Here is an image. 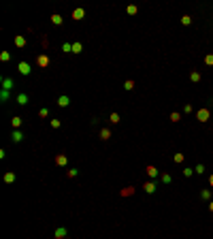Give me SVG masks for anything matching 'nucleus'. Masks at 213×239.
<instances>
[{
	"mask_svg": "<svg viewBox=\"0 0 213 239\" xmlns=\"http://www.w3.org/2000/svg\"><path fill=\"white\" fill-rule=\"evenodd\" d=\"M190 79H192L194 83H196V81H200V73H198V71H194V73L190 75Z\"/></svg>",
	"mask_w": 213,
	"mask_h": 239,
	"instance_id": "2f4dec72",
	"label": "nucleus"
},
{
	"mask_svg": "<svg viewBox=\"0 0 213 239\" xmlns=\"http://www.w3.org/2000/svg\"><path fill=\"white\" fill-rule=\"evenodd\" d=\"M0 60H2V62H9V60H11V53H9V51H2V53H0Z\"/></svg>",
	"mask_w": 213,
	"mask_h": 239,
	"instance_id": "7c9ffc66",
	"label": "nucleus"
},
{
	"mask_svg": "<svg viewBox=\"0 0 213 239\" xmlns=\"http://www.w3.org/2000/svg\"><path fill=\"white\" fill-rule=\"evenodd\" d=\"M109 139H111V130H109V128H102V130H100V141H109Z\"/></svg>",
	"mask_w": 213,
	"mask_h": 239,
	"instance_id": "dca6fc26",
	"label": "nucleus"
},
{
	"mask_svg": "<svg viewBox=\"0 0 213 239\" xmlns=\"http://www.w3.org/2000/svg\"><path fill=\"white\" fill-rule=\"evenodd\" d=\"M160 182H162V184H166V186H169V184H173V177H170L169 173H164V175H160Z\"/></svg>",
	"mask_w": 213,
	"mask_h": 239,
	"instance_id": "6ab92c4d",
	"label": "nucleus"
},
{
	"mask_svg": "<svg viewBox=\"0 0 213 239\" xmlns=\"http://www.w3.org/2000/svg\"><path fill=\"white\" fill-rule=\"evenodd\" d=\"M28 100H30V96L26 94V92H19V94L15 96V102H17L19 107H24V105H28Z\"/></svg>",
	"mask_w": 213,
	"mask_h": 239,
	"instance_id": "7ed1b4c3",
	"label": "nucleus"
},
{
	"mask_svg": "<svg viewBox=\"0 0 213 239\" xmlns=\"http://www.w3.org/2000/svg\"><path fill=\"white\" fill-rule=\"evenodd\" d=\"M209 211H213V201H209Z\"/></svg>",
	"mask_w": 213,
	"mask_h": 239,
	"instance_id": "4c0bfd02",
	"label": "nucleus"
},
{
	"mask_svg": "<svg viewBox=\"0 0 213 239\" xmlns=\"http://www.w3.org/2000/svg\"><path fill=\"white\" fill-rule=\"evenodd\" d=\"M28 45V41H26V37H21V34H17L15 37V47H19V49H24Z\"/></svg>",
	"mask_w": 213,
	"mask_h": 239,
	"instance_id": "9b49d317",
	"label": "nucleus"
},
{
	"mask_svg": "<svg viewBox=\"0 0 213 239\" xmlns=\"http://www.w3.org/2000/svg\"><path fill=\"white\" fill-rule=\"evenodd\" d=\"M66 235H68V231H66L64 226H58V229H55V233H53V237H55V239H66Z\"/></svg>",
	"mask_w": 213,
	"mask_h": 239,
	"instance_id": "1a4fd4ad",
	"label": "nucleus"
},
{
	"mask_svg": "<svg viewBox=\"0 0 213 239\" xmlns=\"http://www.w3.org/2000/svg\"><path fill=\"white\" fill-rule=\"evenodd\" d=\"M11 124H13V128H15V130H19V126H21V118H17V115H15V118L11 120Z\"/></svg>",
	"mask_w": 213,
	"mask_h": 239,
	"instance_id": "4be33fe9",
	"label": "nucleus"
},
{
	"mask_svg": "<svg viewBox=\"0 0 213 239\" xmlns=\"http://www.w3.org/2000/svg\"><path fill=\"white\" fill-rule=\"evenodd\" d=\"M181 24H183V26H190V24H192V17H190V15H183V17H181Z\"/></svg>",
	"mask_w": 213,
	"mask_h": 239,
	"instance_id": "c756f323",
	"label": "nucleus"
},
{
	"mask_svg": "<svg viewBox=\"0 0 213 239\" xmlns=\"http://www.w3.org/2000/svg\"><path fill=\"white\" fill-rule=\"evenodd\" d=\"M124 90H126V92H130V90H134V81H132V79H128L126 83H124Z\"/></svg>",
	"mask_w": 213,
	"mask_h": 239,
	"instance_id": "bb28decb",
	"label": "nucleus"
},
{
	"mask_svg": "<svg viewBox=\"0 0 213 239\" xmlns=\"http://www.w3.org/2000/svg\"><path fill=\"white\" fill-rule=\"evenodd\" d=\"M77 175H79V169H75V167L66 169V177H77Z\"/></svg>",
	"mask_w": 213,
	"mask_h": 239,
	"instance_id": "f3484780",
	"label": "nucleus"
},
{
	"mask_svg": "<svg viewBox=\"0 0 213 239\" xmlns=\"http://www.w3.org/2000/svg\"><path fill=\"white\" fill-rule=\"evenodd\" d=\"M55 164H58V167H66V164H68V156H66V154H58V156H55Z\"/></svg>",
	"mask_w": 213,
	"mask_h": 239,
	"instance_id": "6e6552de",
	"label": "nucleus"
},
{
	"mask_svg": "<svg viewBox=\"0 0 213 239\" xmlns=\"http://www.w3.org/2000/svg\"><path fill=\"white\" fill-rule=\"evenodd\" d=\"M39 118H43V120L49 118V109H47V107H41V109H39Z\"/></svg>",
	"mask_w": 213,
	"mask_h": 239,
	"instance_id": "b1692460",
	"label": "nucleus"
},
{
	"mask_svg": "<svg viewBox=\"0 0 213 239\" xmlns=\"http://www.w3.org/2000/svg\"><path fill=\"white\" fill-rule=\"evenodd\" d=\"M83 17H85V9H75V11H73V19H75V21H81Z\"/></svg>",
	"mask_w": 213,
	"mask_h": 239,
	"instance_id": "f8f14e48",
	"label": "nucleus"
},
{
	"mask_svg": "<svg viewBox=\"0 0 213 239\" xmlns=\"http://www.w3.org/2000/svg\"><path fill=\"white\" fill-rule=\"evenodd\" d=\"M173 160H175L177 164H181V162H183V154H175V158H173Z\"/></svg>",
	"mask_w": 213,
	"mask_h": 239,
	"instance_id": "f704fd0d",
	"label": "nucleus"
},
{
	"mask_svg": "<svg viewBox=\"0 0 213 239\" xmlns=\"http://www.w3.org/2000/svg\"><path fill=\"white\" fill-rule=\"evenodd\" d=\"M183 113H192V105H185V107H183Z\"/></svg>",
	"mask_w": 213,
	"mask_h": 239,
	"instance_id": "e433bc0d",
	"label": "nucleus"
},
{
	"mask_svg": "<svg viewBox=\"0 0 213 239\" xmlns=\"http://www.w3.org/2000/svg\"><path fill=\"white\" fill-rule=\"evenodd\" d=\"M209 184H211V188H213V175H211V177H209Z\"/></svg>",
	"mask_w": 213,
	"mask_h": 239,
	"instance_id": "58836bf2",
	"label": "nucleus"
},
{
	"mask_svg": "<svg viewBox=\"0 0 213 239\" xmlns=\"http://www.w3.org/2000/svg\"><path fill=\"white\" fill-rule=\"evenodd\" d=\"M2 179H4V184H13V182H15V179H17V175H15V173H13V171H6V173H4V177H2Z\"/></svg>",
	"mask_w": 213,
	"mask_h": 239,
	"instance_id": "ddd939ff",
	"label": "nucleus"
},
{
	"mask_svg": "<svg viewBox=\"0 0 213 239\" xmlns=\"http://www.w3.org/2000/svg\"><path fill=\"white\" fill-rule=\"evenodd\" d=\"M17 68H19V75H21V77H30V73H32V68H30V64H28L26 60H21V62L17 64Z\"/></svg>",
	"mask_w": 213,
	"mask_h": 239,
	"instance_id": "f257e3e1",
	"label": "nucleus"
},
{
	"mask_svg": "<svg viewBox=\"0 0 213 239\" xmlns=\"http://www.w3.org/2000/svg\"><path fill=\"white\" fill-rule=\"evenodd\" d=\"M143 190L147 192V194H156V190H158V184H156V182H147V184L143 186Z\"/></svg>",
	"mask_w": 213,
	"mask_h": 239,
	"instance_id": "39448f33",
	"label": "nucleus"
},
{
	"mask_svg": "<svg viewBox=\"0 0 213 239\" xmlns=\"http://www.w3.org/2000/svg\"><path fill=\"white\" fill-rule=\"evenodd\" d=\"M126 13H128V15H136V13H139V6L130 4V6H126Z\"/></svg>",
	"mask_w": 213,
	"mask_h": 239,
	"instance_id": "5701e85b",
	"label": "nucleus"
},
{
	"mask_svg": "<svg viewBox=\"0 0 213 239\" xmlns=\"http://www.w3.org/2000/svg\"><path fill=\"white\" fill-rule=\"evenodd\" d=\"M209 109H200L198 113H196V118H198V122H209Z\"/></svg>",
	"mask_w": 213,
	"mask_h": 239,
	"instance_id": "0eeeda50",
	"label": "nucleus"
},
{
	"mask_svg": "<svg viewBox=\"0 0 213 239\" xmlns=\"http://www.w3.org/2000/svg\"><path fill=\"white\" fill-rule=\"evenodd\" d=\"M183 175H185V177H192V175H194V169L185 167V169H183Z\"/></svg>",
	"mask_w": 213,
	"mask_h": 239,
	"instance_id": "473e14b6",
	"label": "nucleus"
},
{
	"mask_svg": "<svg viewBox=\"0 0 213 239\" xmlns=\"http://www.w3.org/2000/svg\"><path fill=\"white\" fill-rule=\"evenodd\" d=\"M49 64H51V60H49V56H47V53H39V56H36V66L47 68Z\"/></svg>",
	"mask_w": 213,
	"mask_h": 239,
	"instance_id": "f03ea898",
	"label": "nucleus"
},
{
	"mask_svg": "<svg viewBox=\"0 0 213 239\" xmlns=\"http://www.w3.org/2000/svg\"><path fill=\"white\" fill-rule=\"evenodd\" d=\"M205 64H209V66H211V64H213V53H209V56L205 58Z\"/></svg>",
	"mask_w": 213,
	"mask_h": 239,
	"instance_id": "c9c22d12",
	"label": "nucleus"
},
{
	"mask_svg": "<svg viewBox=\"0 0 213 239\" xmlns=\"http://www.w3.org/2000/svg\"><path fill=\"white\" fill-rule=\"evenodd\" d=\"M194 173H196V175H203V173H205V164H200V162H198V164L194 167Z\"/></svg>",
	"mask_w": 213,
	"mask_h": 239,
	"instance_id": "a878e982",
	"label": "nucleus"
},
{
	"mask_svg": "<svg viewBox=\"0 0 213 239\" xmlns=\"http://www.w3.org/2000/svg\"><path fill=\"white\" fill-rule=\"evenodd\" d=\"M9 98H11V92H6V90H2V92H0V100H2V102H4V100H9Z\"/></svg>",
	"mask_w": 213,
	"mask_h": 239,
	"instance_id": "c85d7f7f",
	"label": "nucleus"
},
{
	"mask_svg": "<svg viewBox=\"0 0 213 239\" xmlns=\"http://www.w3.org/2000/svg\"><path fill=\"white\" fill-rule=\"evenodd\" d=\"M13 86H15V83H13V79H11V77H2V90L11 92V90H13Z\"/></svg>",
	"mask_w": 213,
	"mask_h": 239,
	"instance_id": "423d86ee",
	"label": "nucleus"
},
{
	"mask_svg": "<svg viewBox=\"0 0 213 239\" xmlns=\"http://www.w3.org/2000/svg\"><path fill=\"white\" fill-rule=\"evenodd\" d=\"M11 141H13V143H21V141H24V133H21V130H13Z\"/></svg>",
	"mask_w": 213,
	"mask_h": 239,
	"instance_id": "9d476101",
	"label": "nucleus"
},
{
	"mask_svg": "<svg viewBox=\"0 0 213 239\" xmlns=\"http://www.w3.org/2000/svg\"><path fill=\"white\" fill-rule=\"evenodd\" d=\"M81 51H83V45H81L79 41H75V43H73V53H81Z\"/></svg>",
	"mask_w": 213,
	"mask_h": 239,
	"instance_id": "412c9836",
	"label": "nucleus"
},
{
	"mask_svg": "<svg viewBox=\"0 0 213 239\" xmlns=\"http://www.w3.org/2000/svg\"><path fill=\"white\" fill-rule=\"evenodd\" d=\"M109 122H111V124H120V122H122V118H120V113H117V111H113V113H109Z\"/></svg>",
	"mask_w": 213,
	"mask_h": 239,
	"instance_id": "2eb2a0df",
	"label": "nucleus"
},
{
	"mask_svg": "<svg viewBox=\"0 0 213 239\" xmlns=\"http://www.w3.org/2000/svg\"><path fill=\"white\" fill-rule=\"evenodd\" d=\"M179 120H181V113H179V111H173V113H170V122H179Z\"/></svg>",
	"mask_w": 213,
	"mask_h": 239,
	"instance_id": "cd10ccee",
	"label": "nucleus"
},
{
	"mask_svg": "<svg viewBox=\"0 0 213 239\" xmlns=\"http://www.w3.org/2000/svg\"><path fill=\"white\" fill-rule=\"evenodd\" d=\"M49 124H51V128H60V126H62V122H60V120H51Z\"/></svg>",
	"mask_w": 213,
	"mask_h": 239,
	"instance_id": "72a5a7b5",
	"label": "nucleus"
},
{
	"mask_svg": "<svg viewBox=\"0 0 213 239\" xmlns=\"http://www.w3.org/2000/svg\"><path fill=\"white\" fill-rule=\"evenodd\" d=\"M51 24H53V26H62V24H64V17L55 13V15H51Z\"/></svg>",
	"mask_w": 213,
	"mask_h": 239,
	"instance_id": "4468645a",
	"label": "nucleus"
},
{
	"mask_svg": "<svg viewBox=\"0 0 213 239\" xmlns=\"http://www.w3.org/2000/svg\"><path fill=\"white\" fill-rule=\"evenodd\" d=\"M55 102H58V107H62V109H64V107H68V105H70V96H68V94H62V96H58V100H55Z\"/></svg>",
	"mask_w": 213,
	"mask_h": 239,
	"instance_id": "20e7f679",
	"label": "nucleus"
},
{
	"mask_svg": "<svg viewBox=\"0 0 213 239\" xmlns=\"http://www.w3.org/2000/svg\"><path fill=\"white\" fill-rule=\"evenodd\" d=\"M147 175H149V177H151V179H154V177H158V169H156V167H151V164H149V167H147Z\"/></svg>",
	"mask_w": 213,
	"mask_h": 239,
	"instance_id": "a211bd4d",
	"label": "nucleus"
},
{
	"mask_svg": "<svg viewBox=\"0 0 213 239\" xmlns=\"http://www.w3.org/2000/svg\"><path fill=\"white\" fill-rule=\"evenodd\" d=\"M200 199L203 201H211V190H200Z\"/></svg>",
	"mask_w": 213,
	"mask_h": 239,
	"instance_id": "393cba45",
	"label": "nucleus"
},
{
	"mask_svg": "<svg viewBox=\"0 0 213 239\" xmlns=\"http://www.w3.org/2000/svg\"><path fill=\"white\" fill-rule=\"evenodd\" d=\"M62 51H64V53H73V43H70V41H66V43L62 45Z\"/></svg>",
	"mask_w": 213,
	"mask_h": 239,
	"instance_id": "aec40b11",
	"label": "nucleus"
}]
</instances>
